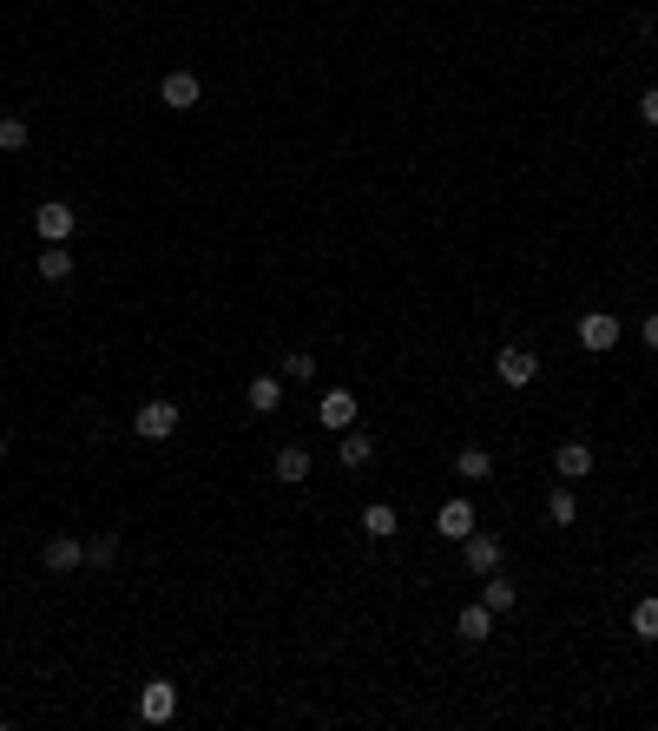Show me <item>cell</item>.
Masks as SVG:
<instances>
[{
  "label": "cell",
  "mask_w": 658,
  "mask_h": 731,
  "mask_svg": "<svg viewBox=\"0 0 658 731\" xmlns=\"http://www.w3.org/2000/svg\"><path fill=\"white\" fill-rule=\"evenodd\" d=\"M553 475H566V481L593 475V448H586V442H566L560 455H553Z\"/></svg>",
  "instance_id": "cell-13"
},
{
  "label": "cell",
  "mask_w": 658,
  "mask_h": 731,
  "mask_svg": "<svg viewBox=\"0 0 658 731\" xmlns=\"http://www.w3.org/2000/svg\"><path fill=\"white\" fill-rule=\"evenodd\" d=\"M645 350H658V310L645 317Z\"/></svg>",
  "instance_id": "cell-26"
},
{
  "label": "cell",
  "mask_w": 658,
  "mask_h": 731,
  "mask_svg": "<svg viewBox=\"0 0 658 731\" xmlns=\"http://www.w3.org/2000/svg\"><path fill=\"white\" fill-rule=\"evenodd\" d=\"M632 633H639L645 646H658V593H645V600L632 606Z\"/></svg>",
  "instance_id": "cell-17"
},
{
  "label": "cell",
  "mask_w": 658,
  "mask_h": 731,
  "mask_svg": "<svg viewBox=\"0 0 658 731\" xmlns=\"http://www.w3.org/2000/svg\"><path fill=\"white\" fill-rule=\"evenodd\" d=\"M639 119H645V126H658V86H645V99H639Z\"/></svg>",
  "instance_id": "cell-25"
},
{
  "label": "cell",
  "mask_w": 658,
  "mask_h": 731,
  "mask_svg": "<svg viewBox=\"0 0 658 731\" xmlns=\"http://www.w3.org/2000/svg\"><path fill=\"white\" fill-rule=\"evenodd\" d=\"M547 521H553V527H573V521H580V501H573V488H553V494H547Z\"/></svg>",
  "instance_id": "cell-20"
},
{
  "label": "cell",
  "mask_w": 658,
  "mask_h": 731,
  "mask_svg": "<svg viewBox=\"0 0 658 731\" xmlns=\"http://www.w3.org/2000/svg\"><path fill=\"white\" fill-rule=\"evenodd\" d=\"M40 277H47V284H66V277H73V257H66V244H47V251H40Z\"/></svg>",
  "instance_id": "cell-19"
},
{
  "label": "cell",
  "mask_w": 658,
  "mask_h": 731,
  "mask_svg": "<svg viewBox=\"0 0 658 731\" xmlns=\"http://www.w3.org/2000/svg\"><path fill=\"white\" fill-rule=\"evenodd\" d=\"M112 560H119V534H93V541H86V567L106 573Z\"/></svg>",
  "instance_id": "cell-21"
},
{
  "label": "cell",
  "mask_w": 658,
  "mask_h": 731,
  "mask_svg": "<svg viewBox=\"0 0 658 731\" xmlns=\"http://www.w3.org/2000/svg\"><path fill=\"white\" fill-rule=\"evenodd\" d=\"M461 554H468V567H474V573H501L507 547H501V534H481V527H474L468 541H461Z\"/></svg>",
  "instance_id": "cell-5"
},
{
  "label": "cell",
  "mask_w": 658,
  "mask_h": 731,
  "mask_svg": "<svg viewBox=\"0 0 658 731\" xmlns=\"http://www.w3.org/2000/svg\"><path fill=\"white\" fill-rule=\"evenodd\" d=\"M362 534H369V541H389L395 534V508L389 501H369V508H362Z\"/></svg>",
  "instance_id": "cell-15"
},
{
  "label": "cell",
  "mask_w": 658,
  "mask_h": 731,
  "mask_svg": "<svg viewBox=\"0 0 658 731\" xmlns=\"http://www.w3.org/2000/svg\"><path fill=\"white\" fill-rule=\"evenodd\" d=\"M27 119H0V152H27Z\"/></svg>",
  "instance_id": "cell-23"
},
{
  "label": "cell",
  "mask_w": 658,
  "mask_h": 731,
  "mask_svg": "<svg viewBox=\"0 0 658 731\" xmlns=\"http://www.w3.org/2000/svg\"><path fill=\"white\" fill-rule=\"evenodd\" d=\"M158 99H165L172 112H191L204 99V86H198V73H185V66H178V73H165V80H158Z\"/></svg>",
  "instance_id": "cell-6"
},
{
  "label": "cell",
  "mask_w": 658,
  "mask_h": 731,
  "mask_svg": "<svg viewBox=\"0 0 658 731\" xmlns=\"http://www.w3.org/2000/svg\"><path fill=\"white\" fill-rule=\"evenodd\" d=\"M481 600L494 606V613H507V606H514L520 593H514V580H501V573H487V593H481Z\"/></svg>",
  "instance_id": "cell-22"
},
{
  "label": "cell",
  "mask_w": 658,
  "mask_h": 731,
  "mask_svg": "<svg viewBox=\"0 0 658 731\" xmlns=\"http://www.w3.org/2000/svg\"><path fill=\"white\" fill-rule=\"evenodd\" d=\"M573 336H580V350H593V356H606L619 336H626V323L619 317H606V310H586L580 323H573Z\"/></svg>",
  "instance_id": "cell-1"
},
{
  "label": "cell",
  "mask_w": 658,
  "mask_h": 731,
  "mask_svg": "<svg viewBox=\"0 0 658 731\" xmlns=\"http://www.w3.org/2000/svg\"><path fill=\"white\" fill-rule=\"evenodd\" d=\"M283 376H290V382H310L316 376V356L310 350H290V356H283Z\"/></svg>",
  "instance_id": "cell-24"
},
{
  "label": "cell",
  "mask_w": 658,
  "mask_h": 731,
  "mask_svg": "<svg viewBox=\"0 0 658 731\" xmlns=\"http://www.w3.org/2000/svg\"><path fill=\"white\" fill-rule=\"evenodd\" d=\"M132 429H139L145 442H172V435H178V402H165V396L145 402V409L132 415Z\"/></svg>",
  "instance_id": "cell-2"
},
{
  "label": "cell",
  "mask_w": 658,
  "mask_h": 731,
  "mask_svg": "<svg viewBox=\"0 0 658 731\" xmlns=\"http://www.w3.org/2000/svg\"><path fill=\"white\" fill-rule=\"evenodd\" d=\"M33 224H40V238H47V244H66V238H73V224H79V211L53 198V205H40V211H33Z\"/></svg>",
  "instance_id": "cell-7"
},
{
  "label": "cell",
  "mask_w": 658,
  "mask_h": 731,
  "mask_svg": "<svg viewBox=\"0 0 658 731\" xmlns=\"http://www.w3.org/2000/svg\"><path fill=\"white\" fill-rule=\"evenodd\" d=\"M139 718H145V725H172V718H178V685L172 679H152L139 692Z\"/></svg>",
  "instance_id": "cell-3"
},
{
  "label": "cell",
  "mask_w": 658,
  "mask_h": 731,
  "mask_svg": "<svg viewBox=\"0 0 658 731\" xmlns=\"http://www.w3.org/2000/svg\"><path fill=\"white\" fill-rule=\"evenodd\" d=\"M435 527L448 534V541H468V534H474V508H468V501H441Z\"/></svg>",
  "instance_id": "cell-11"
},
{
  "label": "cell",
  "mask_w": 658,
  "mask_h": 731,
  "mask_svg": "<svg viewBox=\"0 0 658 731\" xmlns=\"http://www.w3.org/2000/svg\"><path fill=\"white\" fill-rule=\"evenodd\" d=\"M277 481H290V488H297V481H310V448H277Z\"/></svg>",
  "instance_id": "cell-14"
},
{
  "label": "cell",
  "mask_w": 658,
  "mask_h": 731,
  "mask_svg": "<svg viewBox=\"0 0 658 731\" xmlns=\"http://www.w3.org/2000/svg\"><path fill=\"white\" fill-rule=\"evenodd\" d=\"M316 422H323V429H356V396H349V389H329V396L316 402Z\"/></svg>",
  "instance_id": "cell-9"
},
{
  "label": "cell",
  "mask_w": 658,
  "mask_h": 731,
  "mask_svg": "<svg viewBox=\"0 0 658 731\" xmlns=\"http://www.w3.org/2000/svg\"><path fill=\"white\" fill-rule=\"evenodd\" d=\"M494 376H501L507 389H527V382L540 376V356H533V350H520V343H507V350L494 356Z\"/></svg>",
  "instance_id": "cell-4"
},
{
  "label": "cell",
  "mask_w": 658,
  "mask_h": 731,
  "mask_svg": "<svg viewBox=\"0 0 658 731\" xmlns=\"http://www.w3.org/2000/svg\"><path fill=\"white\" fill-rule=\"evenodd\" d=\"M0 461H7V442H0Z\"/></svg>",
  "instance_id": "cell-27"
},
{
  "label": "cell",
  "mask_w": 658,
  "mask_h": 731,
  "mask_svg": "<svg viewBox=\"0 0 658 731\" xmlns=\"http://www.w3.org/2000/svg\"><path fill=\"white\" fill-rule=\"evenodd\" d=\"M244 402H251L257 415H270V409H277V402H283V382H277V376H257L251 389H244Z\"/></svg>",
  "instance_id": "cell-18"
},
{
  "label": "cell",
  "mask_w": 658,
  "mask_h": 731,
  "mask_svg": "<svg viewBox=\"0 0 658 731\" xmlns=\"http://www.w3.org/2000/svg\"><path fill=\"white\" fill-rule=\"evenodd\" d=\"M455 633L468 639V646H481L487 633H494V606L487 600H474V606H461V620H455Z\"/></svg>",
  "instance_id": "cell-10"
},
{
  "label": "cell",
  "mask_w": 658,
  "mask_h": 731,
  "mask_svg": "<svg viewBox=\"0 0 658 731\" xmlns=\"http://www.w3.org/2000/svg\"><path fill=\"white\" fill-rule=\"evenodd\" d=\"M336 461H343V468H369V461H376V435L343 429V448H336Z\"/></svg>",
  "instance_id": "cell-12"
},
{
  "label": "cell",
  "mask_w": 658,
  "mask_h": 731,
  "mask_svg": "<svg viewBox=\"0 0 658 731\" xmlns=\"http://www.w3.org/2000/svg\"><path fill=\"white\" fill-rule=\"evenodd\" d=\"M40 560H47V573H73V567H86V541H73V534H53V541L40 547Z\"/></svg>",
  "instance_id": "cell-8"
},
{
  "label": "cell",
  "mask_w": 658,
  "mask_h": 731,
  "mask_svg": "<svg viewBox=\"0 0 658 731\" xmlns=\"http://www.w3.org/2000/svg\"><path fill=\"white\" fill-rule=\"evenodd\" d=\"M455 475L461 481H487V475H494V455H487V448H461V455H455Z\"/></svg>",
  "instance_id": "cell-16"
}]
</instances>
